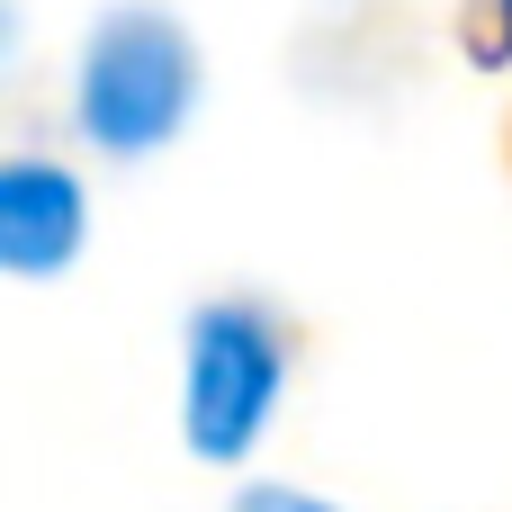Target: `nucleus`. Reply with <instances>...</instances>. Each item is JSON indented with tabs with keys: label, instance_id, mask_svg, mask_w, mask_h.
Masks as SVG:
<instances>
[{
	"label": "nucleus",
	"instance_id": "nucleus-1",
	"mask_svg": "<svg viewBox=\"0 0 512 512\" xmlns=\"http://www.w3.org/2000/svg\"><path fill=\"white\" fill-rule=\"evenodd\" d=\"M198 108V45L162 9H108L72 72V117L99 153H162Z\"/></svg>",
	"mask_w": 512,
	"mask_h": 512
},
{
	"label": "nucleus",
	"instance_id": "nucleus-2",
	"mask_svg": "<svg viewBox=\"0 0 512 512\" xmlns=\"http://www.w3.org/2000/svg\"><path fill=\"white\" fill-rule=\"evenodd\" d=\"M279 387H288V333L261 297H216L189 315V342H180V432H189V459H252V441L270 432L279 414Z\"/></svg>",
	"mask_w": 512,
	"mask_h": 512
},
{
	"label": "nucleus",
	"instance_id": "nucleus-3",
	"mask_svg": "<svg viewBox=\"0 0 512 512\" xmlns=\"http://www.w3.org/2000/svg\"><path fill=\"white\" fill-rule=\"evenodd\" d=\"M90 234V189L63 171V162H0V261L18 279H54Z\"/></svg>",
	"mask_w": 512,
	"mask_h": 512
},
{
	"label": "nucleus",
	"instance_id": "nucleus-4",
	"mask_svg": "<svg viewBox=\"0 0 512 512\" xmlns=\"http://www.w3.org/2000/svg\"><path fill=\"white\" fill-rule=\"evenodd\" d=\"M234 512H342V504H324V495H306V486H252Z\"/></svg>",
	"mask_w": 512,
	"mask_h": 512
},
{
	"label": "nucleus",
	"instance_id": "nucleus-5",
	"mask_svg": "<svg viewBox=\"0 0 512 512\" xmlns=\"http://www.w3.org/2000/svg\"><path fill=\"white\" fill-rule=\"evenodd\" d=\"M504 36H512V0H504Z\"/></svg>",
	"mask_w": 512,
	"mask_h": 512
}]
</instances>
